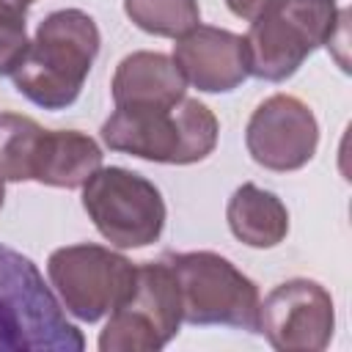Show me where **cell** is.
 <instances>
[{"instance_id":"cell-1","label":"cell","mask_w":352,"mask_h":352,"mask_svg":"<svg viewBox=\"0 0 352 352\" xmlns=\"http://www.w3.org/2000/svg\"><path fill=\"white\" fill-rule=\"evenodd\" d=\"M99 44L102 36L91 14L80 8L47 14L11 72L14 88L41 110H66L77 102Z\"/></svg>"},{"instance_id":"cell-2","label":"cell","mask_w":352,"mask_h":352,"mask_svg":"<svg viewBox=\"0 0 352 352\" xmlns=\"http://www.w3.org/2000/svg\"><path fill=\"white\" fill-rule=\"evenodd\" d=\"M99 135L110 151L162 165H192L214 151L220 124L201 99L184 96L173 107H116Z\"/></svg>"},{"instance_id":"cell-3","label":"cell","mask_w":352,"mask_h":352,"mask_svg":"<svg viewBox=\"0 0 352 352\" xmlns=\"http://www.w3.org/2000/svg\"><path fill=\"white\" fill-rule=\"evenodd\" d=\"M82 333L66 319L38 267L0 242V349L80 352Z\"/></svg>"},{"instance_id":"cell-4","label":"cell","mask_w":352,"mask_h":352,"mask_svg":"<svg viewBox=\"0 0 352 352\" xmlns=\"http://www.w3.org/2000/svg\"><path fill=\"white\" fill-rule=\"evenodd\" d=\"M344 16L336 0H272L242 36L248 72L267 82L289 80L308 55L333 41Z\"/></svg>"},{"instance_id":"cell-5","label":"cell","mask_w":352,"mask_h":352,"mask_svg":"<svg viewBox=\"0 0 352 352\" xmlns=\"http://www.w3.org/2000/svg\"><path fill=\"white\" fill-rule=\"evenodd\" d=\"M162 258L179 283L182 322L198 327L226 324L258 333V286L231 258L214 250L168 253Z\"/></svg>"},{"instance_id":"cell-6","label":"cell","mask_w":352,"mask_h":352,"mask_svg":"<svg viewBox=\"0 0 352 352\" xmlns=\"http://www.w3.org/2000/svg\"><path fill=\"white\" fill-rule=\"evenodd\" d=\"M82 209L116 248L154 245L165 228V201L154 182L121 165L99 168L82 184Z\"/></svg>"},{"instance_id":"cell-7","label":"cell","mask_w":352,"mask_h":352,"mask_svg":"<svg viewBox=\"0 0 352 352\" xmlns=\"http://www.w3.org/2000/svg\"><path fill=\"white\" fill-rule=\"evenodd\" d=\"M182 327V297L165 258L135 267L132 292L110 311L99 333L102 352H157Z\"/></svg>"},{"instance_id":"cell-8","label":"cell","mask_w":352,"mask_h":352,"mask_svg":"<svg viewBox=\"0 0 352 352\" xmlns=\"http://www.w3.org/2000/svg\"><path fill=\"white\" fill-rule=\"evenodd\" d=\"M135 267L126 256L94 245L77 242L50 253L47 275L63 311L80 322H99L107 316L135 283Z\"/></svg>"},{"instance_id":"cell-9","label":"cell","mask_w":352,"mask_h":352,"mask_svg":"<svg viewBox=\"0 0 352 352\" xmlns=\"http://www.w3.org/2000/svg\"><path fill=\"white\" fill-rule=\"evenodd\" d=\"M336 330L330 292L311 278H289L258 302V333L280 352H322Z\"/></svg>"},{"instance_id":"cell-10","label":"cell","mask_w":352,"mask_h":352,"mask_svg":"<svg viewBox=\"0 0 352 352\" xmlns=\"http://www.w3.org/2000/svg\"><path fill=\"white\" fill-rule=\"evenodd\" d=\"M245 146L256 165L278 173L305 168L319 146V124L314 110L292 96H267L248 118Z\"/></svg>"},{"instance_id":"cell-11","label":"cell","mask_w":352,"mask_h":352,"mask_svg":"<svg viewBox=\"0 0 352 352\" xmlns=\"http://www.w3.org/2000/svg\"><path fill=\"white\" fill-rule=\"evenodd\" d=\"M173 63L182 77L204 94H228L250 77L245 38L226 28L201 22L176 38Z\"/></svg>"},{"instance_id":"cell-12","label":"cell","mask_w":352,"mask_h":352,"mask_svg":"<svg viewBox=\"0 0 352 352\" xmlns=\"http://www.w3.org/2000/svg\"><path fill=\"white\" fill-rule=\"evenodd\" d=\"M184 91L187 80L173 58L151 50L121 58L110 82L116 107H173L184 99Z\"/></svg>"},{"instance_id":"cell-13","label":"cell","mask_w":352,"mask_h":352,"mask_svg":"<svg viewBox=\"0 0 352 352\" xmlns=\"http://www.w3.org/2000/svg\"><path fill=\"white\" fill-rule=\"evenodd\" d=\"M99 143L80 129H44L33 160V182L47 187H82L102 168Z\"/></svg>"},{"instance_id":"cell-14","label":"cell","mask_w":352,"mask_h":352,"mask_svg":"<svg viewBox=\"0 0 352 352\" xmlns=\"http://www.w3.org/2000/svg\"><path fill=\"white\" fill-rule=\"evenodd\" d=\"M226 220L231 234L248 248H275L289 234V209L272 192L253 182L239 184L226 206Z\"/></svg>"},{"instance_id":"cell-15","label":"cell","mask_w":352,"mask_h":352,"mask_svg":"<svg viewBox=\"0 0 352 352\" xmlns=\"http://www.w3.org/2000/svg\"><path fill=\"white\" fill-rule=\"evenodd\" d=\"M44 126L30 116L0 113V176L6 182H33V160Z\"/></svg>"},{"instance_id":"cell-16","label":"cell","mask_w":352,"mask_h":352,"mask_svg":"<svg viewBox=\"0 0 352 352\" xmlns=\"http://www.w3.org/2000/svg\"><path fill=\"white\" fill-rule=\"evenodd\" d=\"M124 14L143 33L162 38H179L201 22L198 0H124Z\"/></svg>"},{"instance_id":"cell-17","label":"cell","mask_w":352,"mask_h":352,"mask_svg":"<svg viewBox=\"0 0 352 352\" xmlns=\"http://www.w3.org/2000/svg\"><path fill=\"white\" fill-rule=\"evenodd\" d=\"M28 0H0V77L11 74L28 50Z\"/></svg>"},{"instance_id":"cell-18","label":"cell","mask_w":352,"mask_h":352,"mask_svg":"<svg viewBox=\"0 0 352 352\" xmlns=\"http://www.w3.org/2000/svg\"><path fill=\"white\" fill-rule=\"evenodd\" d=\"M272 0H226V6H228V11L234 14V16H239V19H256L267 6H270Z\"/></svg>"},{"instance_id":"cell-19","label":"cell","mask_w":352,"mask_h":352,"mask_svg":"<svg viewBox=\"0 0 352 352\" xmlns=\"http://www.w3.org/2000/svg\"><path fill=\"white\" fill-rule=\"evenodd\" d=\"M3 201H6V179L0 176V209H3Z\"/></svg>"}]
</instances>
